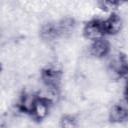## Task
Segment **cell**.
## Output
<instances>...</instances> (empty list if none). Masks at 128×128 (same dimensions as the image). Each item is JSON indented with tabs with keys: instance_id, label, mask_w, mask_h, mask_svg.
Masks as SVG:
<instances>
[{
	"instance_id": "6da1fadb",
	"label": "cell",
	"mask_w": 128,
	"mask_h": 128,
	"mask_svg": "<svg viewBox=\"0 0 128 128\" xmlns=\"http://www.w3.org/2000/svg\"><path fill=\"white\" fill-rule=\"evenodd\" d=\"M62 70L57 68L56 66H47L41 70L40 78L45 87L60 89L61 81H62Z\"/></svg>"
},
{
	"instance_id": "7a4b0ae2",
	"label": "cell",
	"mask_w": 128,
	"mask_h": 128,
	"mask_svg": "<svg viewBox=\"0 0 128 128\" xmlns=\"http://www.w3.org/2000/svg\"><path fill=\"white\" fill-rule=\"evenodd\" d=\"M128 71V62L126 54L119 53L117 58L112 60L108 66V73L114 79L125 78Z\"/></svg>"
},
{
	"instance_id": "3957f363",
	"label": "cell",
	"mask_w": 128,
	"mask_h": 128,
	"mask_svg": "<svg viewBox=\"0 0 128 128\" xmlns=\"http://www.w3.org/2000/svg\"><path fill=\"white\" fill-rule=\"evenodd\" d=\"M82 33H83V36L90 41H94L96 39L105 37L106 35L104 32L102 19L94 18L86 22L83 27Z\"/></svg>"
},
{
	"instance_id": "277c9868",
	"label": "cell",
	"mask_w": 128,
	"mask_h": 128,
	"mask_svg": "<svg viewBox=\"0 0 128 128\" xmlns=\"http://www.w3.org/2000/svg\"><path fill=\"white\" fill-rule=\"evenodd\" d=\"M111 51V45L110 42L105 38H99L94 41H91V44L89 46V52L90 54L97 58V59H102L105 58L106 56L109 55Z\"/></svg>"
},
{
	"instance_id": "5b68a950",
	"label": "cell",
	"mask_w": 128,
	"mask_h": 128,
	"mask_svg": "<svg viewBox=\"0 0 128 128\" xmlns=\"http://www.w3.org/2000/svg\"><path fill=\"white\" fill-rule=\"evenodd\" d=\"M37 98H38L37 94L29 92V91H24L20 95V97L16 103V108L18 109V111H20L24 114L30 115L32 113V110L34 108Z\"/></svg>"
},
{
	"instance_id": "8992f818",
	"label": "cell",
	"mask_w": 128,
	"mask_h": 128,
	"mask_svg": "<svg viewBox=\"0 0 128 128\" xmlns=\"http://www.w3.org/2000/svg\"><path fill=\"white\" fill-rule=\"evenodd\" d=\"M109 119L112 122L120 123L128 119V104L126 96L120 102L114 104L109 112Z\"/></svg>"
},
{
	"instance_id": "52a82bcc",
	"label": "cell",
	"mask_w": 128,
	"mask_h": 128,
	"mask_svg": "<svg viewBox=\"0 0 128 128\" xmlns=\"http://www.w3.org/2000/svg\"><path fill=\"white\" fill-rule=\"evenodd\" d=\"M105 35H116L123 28V20L117 13L112 12L110 16L102 20Z\"/></svg>"
},
{
	"instance_id": "ba28073f",
	"label": "cell",
	"mask_w": 128,
	"mask_h": 128,
	"mask_svg": "<svg viewBox=\"0 0 128 128\" xmlns=\"http://www.w3.org/2000/svg\"><path fill=\"white\" fill-rule=\"evenodd\" d=\"M51 107H52V104L49 101H47L46 99L38 96V98L36 100V103L34 105V108L32 110V113L30 115L34 120L42 121L48 116Z\"/></svg>"
},
{
	"instance_id": "9c48e42d",
	"label": "cell",
	"mask_w": 128,
	"mask_h": 128,
	"mask_svg": "<svg viewBox=\"0 0 128 128\" xmlns=\"http://www.w3.org/2000/svg\"><path fill=\"white\" fill-rule=\"evenodd\" d=\"M40 37L43 41L52 43L60 38V32L57 26V22H47L41 26Z\"/></svg>"
},
{
	"instance_id": "30bf717a",
	"label": "cell",
	"mask_w": 128,
	"mask_h": 128,
	"mask_svg": "<svg viewBox=\"0 0 128 128\" xmlns=\"http://www.w3.org/2000/svg\"><path fill=\"white\" fill-rule=\"evenodd\" d=\"M57 26H58V29L60 32V36L65 37V36L70 35L74 31L75 26H76V22L73 18L66 17V18H63L60 21H58Z\"/></svg>"
},
{
	"instance_id": "8fae6325",
	"label": "cell",
	"mask_w": 128,
	"mask_h": 128,
	"mask_svg": "<svg viewBox=\"0 0 128 128\" xmlns=\"http://www.w3.org/2000/svg\"><path fill=\"white\" fill-rule=\"evenodd\" d=\"M98 5L102 10L112 13L122 4L120 0H98Z\"/></svg>"
},
{
	"instance_id": "7c38bea8",
	"label": "cell",
	"mask_w": 128,
	"mask_h": 128,
	"mask_svg": "<svg viewBox=\"0 0 128 128\" xmlns=\"http://www.w3.org/2000/svg\"><path fill=\"white\" fill-rule=\"evenodd\" d=\"M77 119L72 115H64L60 119V126L64 128H74L77 127Z\"/></svg>"
},
{
	"instance_id": "4fadbf2b",
	"label": "cell",
	"mask_w": 128,
	"mask_h": 128,
	"mask_svg": "<svg viewBox=\"0 0 128 128\" xmlns=\"http://www.w3.org/2000/svg\"><path fill=\"white\" fill-rule=\"evenodd\" d=\"M120 2H121V4H124L127 2V0H120Z\"/></svg>"
},
{
	"instance_id": "5bb4252c",
	"label": "cell",
	"mask_w": 128,
	"mask_h": 128,
	"mask_svg": "<svg viewBox=\"0 0 128 128\" xmlns=\"http://www.w3.org/2000/svg\"><path fill=\"white\" fill-rule=\"evenodd\" d=\"M1 70H2V65H1V63H0V72H1Z\"/></svg>"
}]
</instances>
